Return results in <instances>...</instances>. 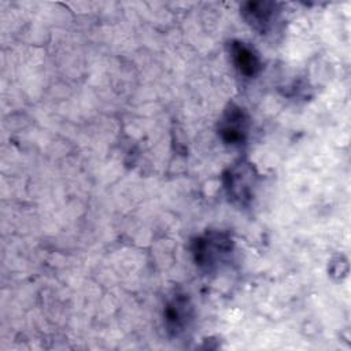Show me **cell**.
Masks as SVG:
<instances>
[{"label":"cell","instance_id":"1","mask_svg":"<svg viewBox=\"0 0 351 351\" xmlns=\"http://www.w3.org/2000/svg\"><path fill=\"white\" fill-rule=\"evenodd\" d=\"M233 250L232 239L223 233L211 230L195 239L192 244V254L199 267L206 270L215 269L222 263Z\"/></svg>","mask_w":351,"mask_h":351},{"label":"cell","instance_id":"4","mask_svg":"<svg viewBox=\"0 0 351 351\" xmlns=\"http://www.w3.org/2000/svg\"><path fill=\"white\" fill-rule=\"evenodd\" d=\"M218 133L229 145L243 144L248 133V118L245 111L236 104H230L219 121Z\"/></svg>","mask_w":351,"mask_h":351},{"label":"cell","instance_id":"6","mask_svg":"<svg viewBox=\"0 0 351 351\" xmlns=\"http://www.w3.org/2000/svg\"><path fill=\"white\" fill-rule=\"evenodd\" d=\"M232 62L237 71L247 77L254 78L262 69V62L258 52L244 41L234 40L229 45Z\"/></svg>","mask_w":351,"mask_h":351},{"label":"cell","instance_id":"5","mask_svg":"<svg viewBox=\"0 0 351 351\" xmlns=\"http://www.w3.org/2000/svg\"><path fill=\"white\" fill-rule=\"evenodd\" d=\"M192 318V304L184 293H176L165 307V322L170 333H181Z\"/></svg>","mask_w":351,"mask_h":351},{"label":"cell","instance_id":"2","mask_svg":"<svg viewBox=\"0 0 351 351\" xmlns=\"http://www.w3.org/2000/svg\"><path fill=\"white\" fill-rule=\"evenodd\" d=\"M223 185L228 197L239 206H247L254 197L256 171L250 162L240 160L223 174Z\"/></svg>","mask_w":351,"mask_h":351},{"label":"cell","instance_id":"3","mask_svg":"<svg viewBox=\"0 0 351 351\" xmlns=\"http://www.w3.org/2000/svg\"><path fill=\"white\" fill-rule=\"evenodd\" d=\"M244 21L258 33H267L276 23L280 8L274 1H247L240 8Z\"/></svg>","mask_w":351,"mask_h":351}]
</instances>
